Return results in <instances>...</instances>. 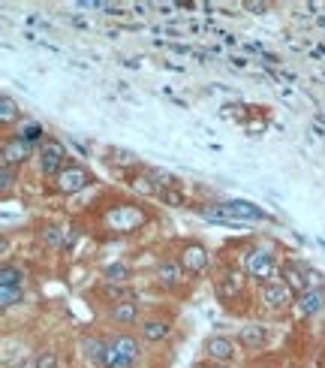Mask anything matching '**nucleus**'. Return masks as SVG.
I'll return each instance as SVG.
<instances>
[{
	"instance_id": "obj_1",
	"label": "nucleus",
	"mask_w": 325,
	"mask_h": 368,
	"mask_svg": "<svg viewBox=\"0 0 325 368\" xmlns=\"http://www.w3.org/2000/svg\"><path fill=\"white\" fill-rule=\"evenodd\" d=\"M148 220V211L139 203H115L103 215V227L109 232H118V236H130V232H139Z\"/></svg>"
},
{
	"instance_id": "obj_2",
	"label": "nucleus",
	"mask_w": 325,
	"mask_h": 368,
	"mask_svg": "<svg viewBox=\"0 0 325 368\" xmlns=\"http://www.w3.org/2000/svg\"><path fill=\"white\" fill-rule=\"evenodd\" d=\"M277 256L271 254V251H265V248H250L247 254L241 256V272H244V278L247 281H253V284H259V287H265V284H271V281H277Z\"/></svg>"
},
{
	"instance_id": "obj_3",
	"label": "nucleus",
	"mask_w": 325,
	"mask_h": 368,
	"mask_svg": "<svg viewBox=\"0 0 325 368\" xmlns=\"http://www.w3.org/2000/svg\"><path fill=\"white\" fill-rule=\"evenodd\" d=\"M37 163H39V172L54 182V178L63 172V166L70 163V151H66L63 142H58V139H46V142L39 145V151H37Z\"/></svg>"
},
{
	"instance_id": "obj_4",
	"label": "nucleus",
	"mask_w": 325,
	"mask_h": 368,
	"mask_svg": "<svg viewBox=\"0 0 325 368\" xmlns=\"http://www.w3.org/2000/svg\"><path fill=\"white\" fill-rule=\"evenodd\" d=\"M91 184H94L91 170H87V166H82V163H73V160L63 166V172H61L58 178H54V191L63 194V196H75V194L87 191Z\"/></svg>"
},
{
	"instance_id": "obj_5",
	"label": "nucleus",
	"mask_w": 325,
	"mask_h": 368,
	"mask_svg": "<svg viewBox=\"0 0 325 368\" xmlns=\"http://www.w3.org/2000/svg\"><path fill=\"white\" fill-rule=\"evenodd\" d=\"M295 293L286 287L283 278H277V281L259 287V302L265 311H271V314H286L289 308H295Z\"/></svg>"
},
{
	"instance_id": "obj_6",
	"label": "nucleus",
	"mask_w": 325,
	"mask_h": 368,
	"mask_svg": "<svg viewBox=\"0 0 325 368\" xmlns=\"http://www.w3.org/2000/svg\"><path fill=\"white\" fill-rule=\"evenodd\" d=\"M178 263H181V269L187 275H205L208 272V266H211V251L205 248L202 242H184L181 248H178V256H175Z\"/></svg>"
},
{
	"instance_id": "obj_7",
	"label": "nucleus",
	"mask_w": 325,
	"mask_h": 368,
	"mask_svg": "<svg viewBox=\"0 0 325 368\" xmlns=\"http://www.w3.org/2000/svg\"><path fill=\"white\" fill-rule=\"evenodd\" d=\"M238 341H232L226 336H211L202 341V353H205L208 362H220V365H235L238 360Z\"/></svg>"
},
{
	"instance_id": "obj_8",
	"label": "nucleus",
	"mask_w": 325,
	"mask_h": 368,
	"mask_svg": "<svg viewBox=\"0 0 325 368\" xmlns=\"http://www.w3.org/2000/svg\"><path fill=\"white\" fill-rule=\"evenodd\" d=\"M184 278L187 272L181 269V263L175 260V256H166V260H160L154 266V284L166 290V293H175V290L184 287Z\"/></svg>"
},
{
	"instance_id": "obj_9",
	"label": "nucleus",
	"mask_w": 325,
	"mask_h": 368,
	"mask_svg": "<svg viewBox=\"0 0 325 368\" xmlns=\"http://www.w3.org/2000/svg\"><path fill=\"white\" fill-rule=\"evenodd\" d=\"M217 208L229 220H235V224H247V220H268L265 211L256 203H247V199H226V203H217Z\"/></svg>"
},
{
	"instance_id": "obj_10",
	"label": "nucleus",
	"mask_w": 325,
	"mask_h": 368,
	"mask_svg": "<svg viewBox=\"0 0 325 368\" xmlns=\"http://www.w3.org/2000/svg\"><path fill=\"white\" fill-rule=\"evenodd\" d=\"M241 350H265L268 344H271V329L265 326V323H244L238 329V336H235Z\"/></svg>"
},
{
	"instance_id": "obj_11",
	"label": "nucleus",
	"mask_w": 325,
	"mask_h": 368,
	"mask_svg": "<svg viewBox=\"0 0 325 368\" xmlns=\"http://www.w3.org/2000/svg\"><path fill=\"white\" fill-rule=\"evenodd\" d=\"M172 320L169 317H160V314H151V317H145L139 323V338L145 344H163V341H169L172 338Z\"/></svg>"
},
{
	"instance_id": "obj_12",
	"label": "nucleus",
	"mask_w": 325,
	"mask_h": 368,
	"mask_svg": "<svg viewBox=\"0 0 325 368\" xmlns=\"http://www.w3.org/2000/svg\"><path fill=\"white\" fill-rule=\"evenodd\" d=\"M244 272L238 269H223L217 278H214V290H217V296H220V302H232V299H238L244 293Z\"/></svg>"
},
{
	"instance_id": "obj_13",
	"label": "nucleus",
	"mask_w": 325,
	"mask_h": 368,
	"mask_svg": "<svg viewBox=\"0 0 325 368\" xmlns=\"http://www.w3.org/2000/svg\"><path fill=\"white\" fill-rule=\"evenodd\" d=\"M109 344L130 362V368H136L142 362V338L130 336V332H115V336L109 338Z\"/></svg>"
},
{
	"instance_id": "obj_14",
	"label": "nucleus",
	"mask_w": 325,
	"mask_h": 368,
	"mask_svg": "<svg viewBox=\"0 0 325 368\" xmlns=\"http://www.w3.org/2000/svg\"><path fill=\"white\" fill-rule=\"evenodd\" d=\"M109 320L115 326H139L142 323V308L139 299H127V302H115L109 308Z\"/></svg>"
},
{
	"instance_id": "obj_15",
	"label": "nucleus",
	"mask_w": 325,
	"mask_h": 368,
	"mask_svg": "<svg viewBox=\"0 0 325 368\" xmlns=\"http://www.w3.org/2000/svg\"><path fill=\"white\" fill-rule=\"evenodd\" d=\"M325 311V290H307V293H301L295 299V314L301 320H307V317H317Z\"/></svg>"
},
{
	"instance_id": "obj_16",
	"label": "nucleus",
	"mask_w": 325,
	"mask_h": 368,
	"mask_svg": "<svg viewBox=\"0 0 325 368\" xmlns=\"http://www.w3.org/2000/svg\"><path fill=\"white\" fill-rule=\"evenodd\" d=\"M30 154H33V145H27L25 139L16 136V139H6V142H4V158H0V163L16 166V170H18V166L25 163Z\"/></svg>"
},
{
	"instance_id": "obj_17",
	"label": "nucleus",
	"mask_w": 325,
	"mask_h": 368,
	"mask_svg": "<svg viewBox=\"0 0 325 368\" xmlns=\"http://www.w3.org/2000/svg\"><path fill=\"white\" fill-rule=\"evenodd\" d=\"M280 278H283V281H286V287L293 290L295 296L307 293V281H305V266H301V263H293V260L280 263Z\"/></svg>"
},
{
	"instance_id": "obj_18",
	"label": "nucleus",
	"mask_w": 325,
	"mask_h": 368,
	"mask_svg": "<svg viewBox=\"0 0 325 368\" xmlns=\"http://www.w3.org/2000/svg\"><path fill=\"white\" fill-rule=\"evenodd\" d=\"M39 239H42V244H46L49 251H63L66 244H70V230L61 227V224H49L46 230L39 232Z\"/></svg>"
},
{
	"instance_id": "obj_19",
	"label": "nucleus",
	"mask_w": 325,
	"mask_h": 368,
	"mask_svg": "<svg viewBox=\"0 0 325 368\" xmlns=\"http://www.w3.org/2000/svg\"><path fill=\"white\" fill-rule=\"evenodd\" d=\"M103 353H106V338H97V336L82 338V356L87 362L99 365V362H103Z\"/></svg>"
},
{
	"instance_id": "obj_20",
	"label": "nucleus",
	"mask_w": 325,
	"mask_h": 368,
	"mask_svg": "<svg viewBox=\"0 0 325 368\" xmlns=\"http://www.w3.org/2000/svg\"><path fill=\"white\" fill-rule=\"evenodd\" d=\"M0 287L21 290L25 287V269H21V266H13V263H4V269H0Z\"/></svg>"
},
{
	"instance_id": "obj_21",
	"label": "nucleus",
	"mask_w": 325,
	"mask_h": 368,
	"mask_svg": "<svg viewBox=\"0 0 325 368\" xmlns=\"http://www.w3.org/2000/svg\"><path fill=\"white\" fill-rule=\"evenodd\" d=\"M103 278H106V284H127V281H133V266L111 263V266L103 269Z\"/></svg>"
},
{
	"instance_id": "obj_22",
	"label": "nucleus",
	"mask_w": 325,
	"mask_h": 368,
	"mask_svg": "<svg viewBox=\"0 0 325 368\" xmlns=\"http://www.w3.org/2000/svg\"><path fill=\"white\" fill-rule=\"evenodd\" d=\"M16 136H18V139H25L27 145H42V142L49 139V136H46V127L37 124V121H30V124H25V127H21V130L16 133Z\"/></svg>"
},
{
	"instance_id": "obj_23",
	"label": "nucleus",
	"mask_w": 325,
	"mask_h": 368,
	"mask_svg": "<svg viewBox=\"0 0 325 368\" xmlns=\"http://www.w3.org/2000/svg\"><path fill=\"white\" fill-rule=\"evenodd\" d=\"M157 199H160L163 206H169V208H184V206H190L187 196H184V191H178V187H166V191H157Z\"/></svg>"
},
{
	"instance_id": "obj_24",
	"label": "nucleus",
	"mask_w": 325,
	"mask_h": 368,
	"mask_svg": "<svg viewBox=\"0 0 325 368\" xmlns=\"http://www.w3.org/2000/svg\"><path fill=\"white\" fill-rule=\"evenodd\" d=\"M130 187L136 194H145V196H157V187L151 182V175L148 172H142V175H130Z\"/></svg>"
},
{
	"instance_id": "obj_25",
	"label": "nucleus",
	"mask_w": 325,
	"mask_h": 368,
	"mask_svg": "<svg viewBox=\"0 0 325 368\" xmlns=\"http://www.w3.org/2000/svg\"><path fill=\"white\" fill-rule=\"evenodd\" d=\"M103 296L109 299L111 305H115V302H127V299H136L130 287H118V284H106V287H103Z\"/></svg>"
},
{
	"instance_id": "obj_26",
	"label": "nucleus",
	"mask_w": 325,
	"mask_h": 368,
	"mask_svg": "<svg viewBox=\"0 0 325 368\" xmlns=\"http://www.w3.org/2000/svg\"><path fill=\"white\" fill-rule=\"evenodd\" d=\"M16 184H18V170H16V166H6V163H0V191H4V194H9Z\"/></svg>"
},
{
	"instance_id": "obj_27",
	"label": "nucleus",
	"mask_w": 325,
	"mask_h": 368,
	"mask_svg": "<svg viewBox=\"0 0 325 368\" xmlns=\"http://www.w3.org/2000/svg\"><path fill=\"white\" fill-rule=\"evenodd\" d=\"M25 299V290H13V287H0V308L9 311L13 305H18Z\"/></svg>"
},
{
	"instance_id": "obj_28",
	"label": "nucleus",
	"mask_w": 325,
	"mask_h": 368,
	"mask_svg": "<svg viewBox=\"0 0 325 368\" xmlns=\"http://www.w3.org/2000/svg\"><path fill=\"white\" fill-rule=\"evenodd\" d=\"M16 118H18V103L13 97H4L0 100V121H4V124H13Z\"/></svg>"
},
{
	"instance_id": "obj_29",
	"label": "nucleus",
	"mask_w": 325,
	"mask_h": 368,
	"mask_svg": "<svg viewBox=\"0 0 325 368\" xmlns=\"http://www.w3.org/2000/svg\"><path fill=\"white\" fill-rule=\"evenodd\" d=\"M33 368H61V360L54 350H39L33 356Z\"/></svg>"
},
{
	"instance_id": "obj_30",
	"label": "nucleus",
	"mask_w": 325,
	"mask_h": 368,
	"mask_svg": "<svg viewBox=\"0 0 325 368\" xmlns=\"http://www.w3.org/2000/svg\"><path fill=\"white\" fill-rule=\"evenodd\" d=\"M305 281H307V290H325V287H322V284H325L322 275L313 269V266H307V263H305Z\"/></svg>"
},
{
	"instance_id": "obj_31",
	"label": "nucleus",
	"mask_w": 325,
	"mask_h": 368,
	"mask_svg": "<svg viewBox=\"0 0 325 368\" xmlns=\"http://www.w3.org/2000/svg\"><path fill=\"white\" fill-rule=\"evenodd\" d=\"M244 9H247V13H256V16H262V13H268V9H271V4H265V0H247V4H244Z\"/></svg>"
},
{
	"instance_id": "obj_32",
	"label": "nucleus",
	"mask_w": 325,
	"mask_h": 368,
	"mask_svg": "<svg viewBox=\"0 0 325 368\" xmlns=\"http://www.w3.org/2000/svg\"><path fill=\"white\" fill-rule=\"evenodd\" d=\"M232 64L238 66V70H244V66H247V58H238V54H235V58H232Z\"/></svg>"
},
{
	"instance_id": "obj_33",
	"label": "nucleus",
	"mask_w": 325,
	"mask_h": 368,
	"mask_svg": "<svg viewBox=\"0 0 325 368\" xmlns=\"http://www.w3.org/2000/svg\"><path fill=\"white\" fill-rule=\"evenodd\" d=\"M199 368H232V365H220V362H202Z\"/></svg>"
}]
</instances>
